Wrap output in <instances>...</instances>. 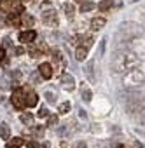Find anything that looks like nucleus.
<instances>
[{
	"mask_svg": "<svg viewBox=\"0 0 145 148\" xmlns=\"http://www.w3.org/2000/svg\"><path fill=\"white\" fill-rule=\"evenodd\" d=\"M12 52H14L16 56H21V54H25V49H23V47H14Z\"/></svg>",
	"mask_w": 145,
	"mask_h": 148,
	"instance_id": "nucleus-30",
	"label": "nucleus"
},
{
	"mask_svg": "<svg viewBox=\"0 0 145 148\" xmlns=\"http://www.w3.org/2000/svg\"><path fill=\"white\" fill-rule=\"evenodd\" d=\"M42 21H44V25H47V26H51V28H56V26H58V16H56V11H54V9L44 11V12H42Z\"/></svg>",
	"mask_w": 145,
	"mask_h": 148,
	"instance_id": "nucleus-8",
	"label": "nucleus"
},
{
	"mask_svg": "<svg viewBox=\"0 0 145 148\" xmlns=\"http://www.w3.org/2000/svg\"><path fill=\"white\" fill-rule=\"evenodd\" d=\"M138 58L131 52V51H119L114 58H112V71L114 73H129L131 70H135L138 66Z\"/></svg>",
	"mask_w": 145,
	"mask_h": 148,
	"instance_id": "nucleus-1",
	"label": "nucleus"
},
{
	"mask_svg": "<svg viewBox=\"0 0 145 148\" xmlns=\"http://www.w3.org/2000/svg\"><path fill=\"white\" fill-rule=\"evenodd\" d=\"M46 99H47L49 103H56V99H54V94H52V92H46Z\"/></svg>",
	"mask_w": 145,
	"mask_h": 148,
	"instance_id": "nucleus-31",
	"label": "nucleus"
},
{
	"mask_svg": "<svg viewBox=\"0 0 145 148\" xmlns=\"http://www.w3.org/2000/svg\"><path fill=\"white\" fill-rule=\"evenodd\" d=\"M136 148H143V146H142V145H136Z\"/></svg>",
	"mask_w": 145,
	"mask_h": 148,
	"instance_id": "nucleus-35",
	"label": "nucleus"
},
{
	"mask_svg": "<svg viewBox=\"0 0 145 148\" xmlns=\"http://www.w3.org/2000/svg\"><path fill=\"white\" fill-rule=\"evenodd\" d=\"M26 148H40V143H39V141H35V139H32V141H28V143H26Z\"/></svg>",
	"mask_w": 145,
	"mask_h": 148,
	"instance_id": "nucleus-29",
	"label": "nucleus"
},
{
	"mask_svg": "<svg viewBox=\"0 0 145 148\" xmlns=\"http://www.w3.org/2000/svg\"><path fill=\"white\" fill-rule=\"evenodd\" d=\"M93 38L89 37V38H86V44H82V45H79L77 47V51H75V59L77 61H84L86 58H88V52H89V47L93 45Z\"/></svg>",
	"mask_w": 145,
	"mask_h": 148,
	"instance_id": "nucleus-6",
	"label": "nucleus"
},
{
	"mask_svg": "<svg viewBox=\"0 0 145 148\" xmlns=\"http://www.w3.org/2000/svg\"><path fill=\"white\" fill-rule=\"evenodd\" d=\"M135 120H136L140 125H143V127H145V106H143L136 115H135Z\"/></svg>",
	"mask_w": 145,
	"mask_h": 148,
	"instance_id": "nucleus-23",
	"label": "nucleus"
},
{
	"mask_svg": "<svg viewBox=\"0 0 145 148\" xmlns=\"http://www.w3.org/2000/svg\"><path fill=\"white\" fill-rule=\"evenodd\" d=\"M75 148H88V146H86V143H84V141H79V143L75 145Z\"/></svg>",
	"mask_w": 145,
	"mask_h": 148,
	"instance_id": "nucleus-33",
	"label": "nucleus"
},
{
	"mask_svg": "<svg viewBox=\"0 0 145 148\" xmlns=\"http://www.w3.org/2000/svg\"><path fill=\"white\" fill-rule=\"evenodd\" d=\"M142 108H143V99H142L140 94H131V96L126 99V103H124V110H126L129 115H133V117H135Z\"/></svg>",
	"mask_w": 145,
	"mask_h": 148,
	"instance_id": "nucleus-2",
	"label": "nucleus"
},
{
	"mask_svg": "<svg viewBox=\"0 0 145 148\" xmlns=\"http://www.w3.org/2000/svg\"><path fill=\"white\" fill-rule=\"evenodd\" d=\"M105 25H107V19L105 18H93L91 19V30H95V32L102 30Z\"/></svg>",
	"mask_w": 145,
	"mask_h": 148,
	"instance_id": "nucleus-14",
	"label": "nucleus"
},
{
	"mask_svg": "<svg viewBox=\"0 0 145 148\" xmlns=\"http://www.w3.org/2000/svg\"><path fill=\"white\" fill-rule=\"evenodd\" d=\"M93 9H96V4L95 2H86V0H84V2L81 4V12L84 14V12H89V11H93Z\"/></svg>",
	"mask_w": 145,
	"mask_h": 148,
	"instance_id": "nucleus-21",
	"label": "nucleus"
},
{
	"mask_svg": "<svg viewBox=\"0 0 145 148\" xmlns=\"http://www.w3.org/2000/svg\"><path fill=\"white\" fill-rule=\"evenodd\" d=\"M25 145L23 138H9L7 139V148H21Z\"/></svg>",
	"mask_w": 145,
	"mask_h": 148,
	"instance_id": "nucleus-17",
	"label": "nucleus"
},
{
	"mask_svg": "<svg viewBox=\"0 0 145 148\" xmlns=\"http://www.w3.org/2000/svg\"><path fill=\"white\" fill-rule=\"evenodd\" d=\"M4 58H6V49H4V47H0V61H2Z\"/></svg>",
	"mask_w": 145,
	"mask_h": 148,
	"instance_id": "nucleus-32",
	"label": "nucleus"
},
{
	"mask_svg": "<svg viewBox=\"0 0 145 148\" xmlns=\"http://www.w3.org/2000/svg\"><path fill=\"white\" fill-rule=\"evenodd\" d=\"M19 120H21L25 125H33V115H32L30 112H23L21 117H19Z\"/></svg>",
	"mask_w": 145,
	"mask_h": 148,
	"instance_id": "nucleus-20",
	"label": "nucleus"
},
{
	"mask_svg": "<svg viewBox=\"0 0 145 148\" xmlns=\"http://www.w3.org/2000/svg\"><path fill=\"white\" fill-rule=\"evenodd\" d=\"M23 0H0V9L7 14H21L23 12Z\"/></svg>",
	"mask_w": 145,
	"mask_h": 148,
	"instance_id": "nucleus-3",
	"label": "nucleus"
},
{
	"mask_svg": "<svg viewBox=\"0 0 145 148\" xmlns=\"http://www.w3.org/2000/svg\"><path fill=\"white\" fill-rule=\"evenodd\" d=\"M143 82V73L140 70H131L129 73H126V77H124V84L126 86H131V87H136Z\"/></svg>",
	"mask_w": 145,
	"mask_h": 148,
	"instance_id": "nucleus-4",
	"label": "nucleus"
},
{
	"mask_svg": "<svg viewBox=\"0 0 145 148\" xmlns=\"http://www.w3.org/2000/svg\"><path fill=\"white\" fill-rule=\"evenodd\" d=\"M84 73H86V77L91 84H96V75H95V59L88 61V64L84 66Z\"/></svg>",
	"mask_w": 145,
	"mask_h": 148,
	"instance_id": "nucleus-13",
	"label": "nucleus"
},
{
	"mask_svg": "<svg viewBox=\"0 0 145 148\" xmlns=\"http://www.w3.org/2000/svg\"><path fill=\"white\" fill-rule=\"evenodd\" d=\"M51 64H52V70H54L56 73H61V71L65 70V66H66V64H65V59H63V56H61V52H59L58 49L52 51V63H51Z\"/></svg>",
	"mask_w": 145,
	"mask_h": 148,
	"instance_id": "nucleus-7",
	"label": "nucleus"
},
{
	"mask_svg": "<svg viewBox=\"0 0 145 148\" xmlns=\"http://www.w3.org/2000/svg\"><path fill=\"white\" fill-rule=\"evenodd\" d=\"M18 38H19L21 44H32V42H35V38H37V32H35V30H25V32L19 33Z\"/></svg>",
	"mask_w": 145,
	"mask_h": 148,
	"instance_id": "nucleus-11",
	"label": "nucleus"
},
{
	"mask_svg": "<svg viewBox=\"0 0 145 148\" xmlns=\"http://www.w3.org/2000/svg\"><path fill=\"white\" fill-rule=\"evenodd\" d=\"M4 44H6V45H7V47H9V45H11V40H9V38H7V37H6V38H4Z\"/></svg>",
	"mask_w": 145,
	"mask_h": 148,
	"instance_id": "nucleus-34",
	"label": "nucleus"
},
{
	"mask_svg": "<svg viewBox=\"0 0 145 148\" xmlns=\"http://www.w3.org/2000/svg\"><path fill=\"white\" fill-rule=\"evenodd\" d=\"M44 134H46V127H44V125H35V127H33V136L44 138Z\"/></svg>",
	"mask_w": 145,
	"mask_h": 148,
	"instance_id": "nucleus-24",
	"label": "nucleus"
},
{
	"mask_svg": "<svg viewBox=\"0 0 145 148\" xmlns=\"http://www.w3.org/2000/svg\"><path fill=\"white\" fill-rule=\"evenodd\" d=\"M112 7V0H102V2L98 4V9L100 11H108Z\"/></svg>",
	"mask_w": 145,
	"mask_h": 148,
	"instance_id": "nucleus-25",
	"label": "nucleus"
},
{
	"mask_svg": "<svg viewBox=\"0 0 145 148\" xmlns=\"http://www.w3.org/2000/svg\"><path fill=\"white\" fill-rule=\"evenodd\" d=\"M37 117H39V119H47V117H49V110H47V108H44V106H42V108H39Z\"/></svg>",
	"mask_w": 145,
	"mask_h": 148,
	"instance_id": "nucleus-27",
	"label": "nucleus"
},
{
	"mask_svg": "<svg viewBox=\"0 0 145 148\" xmlns=\"http://www.w3.org/2000/svg\"><path fill=\"white\" fill-rule=\"evenodd\" d=\"M7 25L14 26V28H19L21 26V16L19 14H9L7 16Z\"/></svg>",
	"mask_w": 145,
	"mask_h": 148,
	"instance_id": "nucleus-15",
	"label": "nucleus"
},
{
	"mask_svg": "<svg viewBox=\"0 0 145 148\" xmlns=\"http://www.w3.org/2000/svg\"><path fill=\"white\" fill-rule=\"evenodd\" d=\"M11 101H12V106L16 110H25L26 108V101H25V89H16L11 96Z\"/></svg>",
	"mask_w": 145,
	"mask_h": 148,
	"instance_id": "nucleus-5",
	"label": "nucleus"
},
{
	"mask_svg": "<svg viewBox=\"0 0 145 148\" xmlns=\"http://www.w3.org/2000/svg\"><path fill=\"white\" fill-rule=\"evenodd\" d=\"M52 73H54V70H52V64H51V63H42V64L39 66V75H40L44 80H49V79L52 77Z\"/></svg>",
	"mask_w": 145,
	"mask_h": 148,
	"instance_id": "nucleus-9",
	"label": "nucleus"
},
{
	"mask_svg": "<svg viewBox=\"0 0 145 148\" xmlns=\"http://www.w3.org/2000/svg\"><path fill=\"white\" fill-rule=\"evenodd\" d=\"M91 98H93L91 91H89L88 87H84V86H82V99H84L86 103H89V101H91Z\"/></svg>",
	"mask_w": 145,
	"mask_h": 148,
	"instance_id": "nucleus-26",
	"label": "nucleus"
},
{
	"mask_svg": "<svg viewBox=\"0 0 145 148\" xmlns=\"http://www.w3.org/2000/svg\"><path fill=\"white\" fill-rule=\"evenodd\" d=\"M0 138H2V139H9L11 138V127L6 122L0 124Z\"/></svg>",
	"mask_w": 145,
	"mask_h": 148,
	"instance_id": "nucleus-19",
	"label": "nucleus"
},
{
	"mask_svg": "<svg viewBox=\"0 0 145 148\" xmlns=\"http://www.w3.org/2000/svg\"><path fill=\"white\" fill-rule=\"evenodd\" d=\"M79 2H84V0H79Z\"/></svg>",
	"mask_w": 145,
	"mask_h": 148,
	"instance_id": "nucleus-36",
	"label": "nucleus"
},
{
	"mask_svg": "<svg viewBox=\"0 0 145 148\" xmlns=\"http://www.w3.org/2000/svg\"><path fill=\"white\" fill-rule=\"evenodd\" d=\"M70 110H72V105H70V101H63V103L58 106V112H59L61 115H66V113H70Z\"/></svg>",
	"mask_w": 145,
	"mask_h": 148,
	"instance_id": "nucleus-22",
	"label": "nucleus"
},
{
	"mask_svg": "<svg viewBox=\"0 0 145 148\" xmlns=\"http://www.w3.org/2000/svg\"><path fill=\"white\" fill-rule=\"evenodd\" d=\"M47 125H51V127L58 125V115H51V113H49V117H47Z\"/></svg>",
	"mask_w": 145,
	"mask_h": 148,
	"instance_id": "nucleus-28",
	"label": "nucleus"
},
{
	"mask_svg": "<svg viewBox=\"0 0 145 148\" xmlns=\"http://www.w3.org/2000/svg\"><path fill=\"white\" fill-rule=\"evenodd\" d=\"M63 11H65V14H66L68 19H74V16H75V5H74V4L65 2V4H63Z\"/></svg>",
	"mask_w": 145,
	"mask_h": 148,
	"instance_id": "nucleus-16",
	"label": "nucleus"
},
{
	"mask_svg": "<svg viewBox=\"0 0 145 148\" xmlns=\"http://www.w3.org/2000/svg\"><path fill=\"white\" fill-rule=\"evenodd\" d=\"M25 101H26V106H28V108L37 106V103H39L37 92H33L32 89H25Z\"/></svg>",
	"mask_w": 145,
	"mask_h": 148,
	"instance_id": "nucleus-12",
	"label": "nucleus"
},
{
	"mask_svg": "<svg viewBox=\"0 0 145 148\" xmlns=\"http://www.w3.org/2000/svg\"><path fill=\"white\" fill-rule=\"evenodd\" d=\"M61 86L65 91H74L75 89V79L70 75V73H63L61 75Z\"/></svg>",
	"mask_w": 145,
	"mask_h": 148,
	"instance_id": "nucleus-10",
	"label": "nucleus"
},
{
	"mask_svg": "<svg viewBox=\"0 0 145 148\" xmlns=\"http://www.w3.org/2000/svg\"><path fill=\"white\" fill-rule=\"evenodd\" d=\"M19 16H21V26H25V28H32V26H33V18H32L30 14L21 12Z\"/></svg>",
	"mask_w": 145,
	"mask_h": 148,
	"instance_id": "nucleus-18",
	"label": "nucleus"
}]
</instances>
